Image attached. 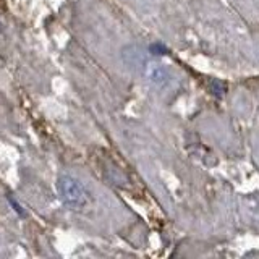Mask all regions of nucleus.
I'll return each mask as SVG.
<instances>
[{"label":"nucleus","instance_id":"nucleus-1","mask_svg":"<svg viewBox=\"0 0 259 259\" xmlns=\"http://www.w3.org/2000/svg\"><path fill=\"white\" fill-rule=\"evenodd\" d=\"M57 190L63 202L70 206H83L88 201V191L79 180L70 175H63L57 182Z\"/></svg>","mask_w":259,"mask_h":259}]
</instances>
